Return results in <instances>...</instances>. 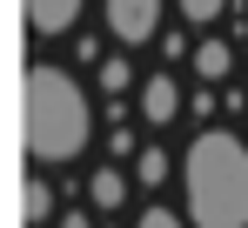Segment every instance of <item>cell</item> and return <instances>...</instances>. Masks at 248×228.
I'll list each match as a JSON object with an SVG mask.
<instances>
[{
	"label": "cell",
	"mask_w": 248,
	"mask_h": 228,
	"mask_svg": "<svg viewBox=\"0 0 248 228\" xmlns=\"http://www.w3.org/2000/svg\"><path fill=\"white\" fill-rule=\"evenodd\" d=\"M87 0H27V27L34 34H67L74 20H81Z\"/></svg>",
	"instance_id": "cell-5"
},
{
	"label": "cell",
	"mask_w": 248,
	"mask_h": 228,
	"mask_svg": "<svg viewBox=\"0 0 248 228\" xmlns=\"http://www.w3.org/2000/svg\"><path fill=\"white\" fill-rule=\"evenodd\" d=\"M181 14H188V20H221L228 0H181Z\"/></svg>",
	"instance_id": "cell-11"
},
{
	"label": "cell",
	"mask_w": 248,
	"mask_h": 228,
	"mask_svg": "<svg viewBox=\"0 0 248 228\" xmlns=\"http://www.w3.org/2000/svg\"><path fill=\"white\" fill-rule=\"evenodd\" d=\"M134 228H195V222H174V208H148Z\"/></svg>",
	"instance_id": "cell-12"
},
{
	"label": "cell",
	"mask_w": 248,
	"mask_h": 228,
	"mask_svg": "<svg viewBox=\"0 0 248 228\" xmlns=\"http://www.w3.org/2000/svg\"><path fill=\"white\" fill-rule=\"evenodd\" d=\"M101 14H108V34L121 40V47H141V40H155V27H161V0H108Z\"/></svg>",
	"instance_id": "cell-3"
},
{
	"label": "cell",
	"mask_w": 248,
	"mask_h": 228,
	"mask_svg": "<svg viewBox=\"0 0 248 228\" xmlns=\"http://www.w3.org/2000/svg\"><path fill=\"white\" fill-rule=\"evenodd\" d=\"M54 228H94V222H87L81 208H67V215H61V222H54Z\"/></svg>",
	"instance_id": "cell-13"
},
{
	"label": "cell",
	"mask_w": 248,
	"mask_h": 228,
	"mask_svg": "<svg viewBox=\"0 0 248 228\" xmlns=\"http://www.w3.org/2000/svg\"><path fill=\"white\" fill-rule=\"evenodd\" d=\"M134 175H141L148 188H155V181H168V154H161V148H141V154H134Z\"/></svg>",
	"instance_id": "cell-9"
},
{
	"label": "cell",
	"mask_w": 248,
	"mask_h": 228,
	"mask_svg": "<svg viewBox=\"0 0 248 228\" xmlns=\"http://www.w3.org/2000/svg\"><path fill=\"white\" fill-rule=\"evenodd\" d=\"M141 114H148L155 128H168V121H181V87H174V74H155L148 87H141Z\"/></svg>",
	"instance_id": "cell-4"
},
{
	"label": "cell",
	"mask_w": 248,
	"mask_h": 228,
	"mask_svg": "<svg viewBox=\"0 0 248 228\" xmlns=\"http://www.w3.org/2000/svg\"><path fill=\"white\" fill-rule=\"evenodd\" d=\"M87 195H94V208H121V195H127V175L121 168H94V181H87Z\"/></svg>",
	"instance_id": "cell-6"
},
{
	"label": "cell",
	"mask_w": 248,
	"mask_h": 228,
	"mask_svg": "<svg viewBox=\"0 0 248 228\" xmlns=\"http://www.w3.org/2000/svg\"><path fill=\"white\" fill-rule=\"evenodd\" d=\"M228 61H235L228 40H202V47H195V74L202 81H228Z\"/></svg>",
	"instance_id": "cell-7"
},
{
	"label": "cell",
	"mask_w": 248,
	"mask_h": 228,
	"mask_svg": "<svg viewBox=\"0 0 248 228\" xmlns=\"http://www.w3.org/2000/svg\"><path fill=\"white\" fill-rule=\"evenodd\" d=\"M127 81H134V67H127V61H101V87H108V94H121Z\"/></svg>",
	"instance_id": "cell-10"
},
{
	"label": "cell",
	"mask_w": 248,
	"mask_h": 228,
	"mask_svg": "<svg viewBox=\"0 0 248 228\" xmlns=\"http://www.w3.org/2000/svg\"><path fill=\"white\" fill-rule=\"evenodd\" d=\"M20 134H27V154L41 168L74 161L94 141V108H87L81 81L67 74V67H54V61H34L27 67V121H20Z\"/></svg>",
	"instance_id": "cell-2"
},
{
	"label": "cell",
	"mask_w": 248,
	"mask_h": 228,
	"mask_svg": "<svg viewBox=\"0 0 248 228\" xmlns=\"http://www.w3.org/2000/svg\"><path fill=\"white\" fill-rule=\"evenodd\" d=\"M181 181L195 228H248V141H235L228 128H202L188 141Z\"/></svg>",
	"instance_id": "cell-1"
},
{
	"label": "cell",
	"mask_w": 248,
	"mask_h": 228,
	"mask_svg": "<svg viewBox=\"0 0 248 228\" xmlns=\"http://www.w3.org/2000/svg\"><path fill=\"white\" fill-rule=\"evenodd\" d=\"M20 215H27V222H47V215H54V188H47L41 175L20 188Z\"/></svg>",
	"instance_id": "cell-8"
}]
</instances>
